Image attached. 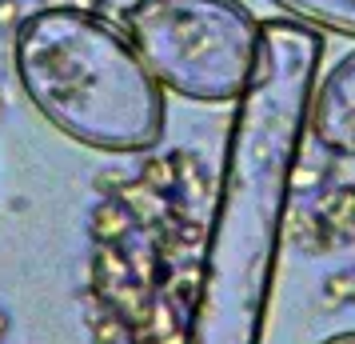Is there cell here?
Segmentation results:
<instances>
[{
    "instance_id": "5b68a950",
    "label": "cell",
    "mask_w": 355,
    "mask_h": 344,
    "mask_svg": "<svg viewBox=\"0 0 355 344\" xmlns=\"http://www.w3.org/2000/svg\"><path fill=\"white\" fill-rule=\"evenodd\" d=\"M291 20H307L327 33H343L355 40V0H272Z\"/></svg>"
},
{
    "instance_id": "277c9868",
    "label": "cell",
    "mask_w": 355,
    "mask_h": 344,
    "mask_svg": "<svg viewBox=\"0 0 355 344\" xmlns=\"http://www.w3.org/2000/svg\"><path fill=\"white\" fill-rule=\"evenodd\" d=\"M307 136L336 156H355V49L315 81L307 100Z\"/></svg>"
},
{
    "instance_id": "8992f818",
    "label": "cell",
    "mask_w": 355,
    "mask_h": 344,
    "mask_svg": "<svg viewBox=\"0 0 355 344\" xmlns=\"http://www.w3.org/2000/svg\"><path fill=\"white\" fill-rule=\"evenodd\" d=\"M323 344H355V332H339V336H331V341H323Z\"/></svg>"
},
{
    "instance_id": "3957f363",
    "label": "cell",
    "mask_w": 355,
    "mask_h": 344,
    "mask_svg": "<svg viewBox=\"0 0 355 344\" xmlns=\"http://www.w3.org/2000/svg\"><path fill=\"white\" fill-rule=\"evenodd\" d=\"M128 40L152 81L200 104H236L256 72L259 24L240 0H136Z\"/></svg>"
},
{
    "instance_id": "6da1fadb",
    "label": "cell",
    "mask_w": 355,
    "mask_h": 344,
    "mask_svg": "<svg viewBox=\"0 0 355 344\" xmlns=\"http://www.w3.org/2000/svg\"><path fill=\"white\" fill-rule=\"evenodd\" d=\"M320 56L315 28L263 20L256 72L236 100L220 161L200 280L180 344L263 341Z\"/></svg>"
},
{
    "instance_id": "7a4b0ae2",
    "label": "cell",
    "mask_w": 355,
    "mask_h": 344,
    "mask_svg": "<svg viewBox=\"0 0 355 344\" xmlns=\"http://www.w3.org/2000/svg\"><path fill=\"white\" fill-rule=\"evenodd\" d=\"M17 81L68 140L100 152H144L164 136V88L108 20L40 8L17 28Z\"/></svg>"
}]
</instances>
